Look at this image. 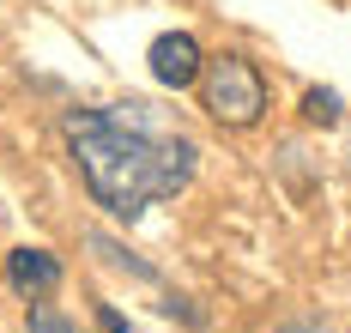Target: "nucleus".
<instances>
[{"instance_id":"obj_1","label":"nucleus","mask_w":351,"mask_h":333,"mask_svg":"<svg viewBox=\"0 0 351 333\" xmlns=\"http://www.w3.org/2000/svg\"><path fill=\"white\" fill-rule=\"evenodd\" d=\"M61 140H67V158L85 182V194L115 224H134L158 200H176L200 170L194 134H182L145 97H121V103H104V110H73L61 121Z\"/></svg>"},{"instance_id":"obj_2","label":"nucleus","mask_w":351,"mask_h":333,"mask_svg":"<svg viewBox=\"0 0 351 333\" xmlns=\"http://www.w3.org/2000/svg\"><path fill=\"white\" fill-rule=\"evenodd\" d=\"M194 91H200V110L218 121V127H261V115H267V79L261 67L237 55V49H224V55H206V67L194 79Z\"/></svg>"},{"instance_id":"obj_3","label":"nucleus","mask_w":351,"mask_h":333,"mask_svg":"<svg viewBox=\"0 0 351 333\" xmlns=\"http://www.w3.org/2000/svg\"><path fill=\"white\" fill-rule=\"evenodd\" d=\"M145 61H152V79L164 91H188L200 79V67H206V49H200L194 31H164V37H152Z\"/></svg>"},{"instance_id":"obj_4","label":"nucleus","mask_w":351,"mask_h":333,"mask_svg":"<svg viewBox=\"0 0 351 333\" xmlns=\"http://www.w3.org/2000/svg\"><path fill=\"white\" fill-rule=\"evenodd\" d=\"M61 255L55 249H36V243H25V249H12L6 255V285H12V297H25V303H43V297L61 291Z\"/></svg>"},{"instance_id":"obj_5","label":"nucleus","mask_w":351,"mask_h":333,"mask_svg":"<svg viewBox=\"0 0 351 333\" xmlns=\"http://www.w3.org/2000/svg\"><path fill=\"white\" fill-rule=\"evenodd\" d=\"M303 121H315V127H339V121H346V97H339L333 85H309V91H303Z\"/></svg>"},{"instance_id":"obj_6","label":"nucleus","mask_w":351,"mask_h":333,"mask_svg":"<svg viewBox=\"0 0 351 333\" xmlns=\"http://www.w3.org/2000/svg\"><path fill=\"white\" fill-rule=\"evenodd\" d=\"M91 249H97L109 267H121V273H134V279H145V285H158V267H152V260H140V255H128L121 243H109V236H91Z\"/></svg>"},{"instance_id":"obj_7","label":"nucleus","mask_w":351,"mask_h":333,"mask_svg":"<svg viewBox=\"0 0 351 333\" xmlns=\"http://www.w3.org/2000/svg\"><path fill=\"white\" fill-rule=\"evenodd\" d=\"M25 328H31V333H79L49 297H43V303H25Z\"/></svg>"},{"instance_id":"obj_8","label":"nucleus","mask_w":351,"mask_h":333,"mask_svg":"<svg viewBox=\"0 0 351 333\" xmlns=\"http://www.w3.org/2000/svg\"><path fill=\"white\" fill-rule=\"evenodd\" d=\"M97 328H104V333H134L128 321H121V309H115V303H104V309H97Z\"/></svg>"},{"instance_id":"obj_9","label":"nucleus","mask_w":351,"mask_h":333,"mask_svg":"<svg viewBox=\"0 0 351 333\" xmlns=\"http://www.w3.org/2000/svg\"><path fill=\"white\" fill-rule=\"evenodd\" d=\"M279 333H333V328H327V321H285Z\"/></svg>"}]
</instances>
